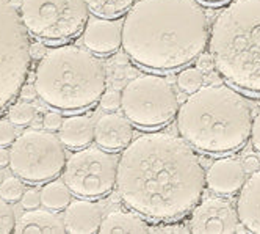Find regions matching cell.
<instances>
[{
    "instance_id": "1",
    "label": "cell",
    "mask_w": 260,
    "mask_h": 234,
    "mask_svg": "<svg viewBox=\"0 0 260 234\" xmlns=\"http://www.w3.org/2000/svg\"><path fill=\"white\" fill-rule=\"evenodd\" d=\"M116 189L124 206L143 217L179 220L202 198L206 170L182 137L147 131L121 151Z\"/></svg>"
},
{
    "instance_id": "2",
    "label": "cell",
    "mask_w": 260,
    "mask_h": 234,
    "mask_svg": "<svg viewBox=\"0 0 260 234\" xmlns=\"http://www.w3.org/2000/svg\"><path fill=\"white\" fill-rule=\"evenodd\" d=\"M125 55L154 73L196 62L209 46L210 22L198 0H137L121 24Z\"/></svg>"
},
{
    "instance_id": "3",
    "label": "cell",
    "mask_w": 260,
    "mask_h": 234,
    "mask_svg": "<svg viewBox=\"0 0 260 234\" xmlns=\"http://www.w3.org/2000/svg\"><path fill=\"white\" fill-rule=\"evenodd\" d=\"M176 116L180 137L204 154L238 151L251 135L252 109L229 83L202 85L182 102Z\"/></svg>"
},
{
    "instance_id": "4",
    "label": "cell",
    "mask_w": 260,
    "mask_h": 234,
    "mask_svg": "<svg viewBox=\"0 0 260 234\" xmlns=\"http://www.w3.org/2000/svg\"><path fill=\"white\" fill-rule=\"evenodd\" d=\"M38 98L58 112L91 109L107 90V68L86 49L57 44L38 60L33 76Z\"/></svg>"
},
{
    "instance_id": "5",
    "label": "cell",
    "mask_w": 260,
    "mask_h": 234,
    "mask_svg": "<svg viewBox=\"0 0 260 234\" xmlns=\"http://www.w3.org/2000/svg\"><path fill=\"white\" fill-rule=\"evenodd\" d=\"M209 50L229 85L260 96V0H232L210 25Z\"/></svg>"
},
{
    "instance_id": "6",
    "label": "cell",
    "mask_w": 260,
    "mask_h": 234,
    "mask_svg": "<svg viewBox=\"0 0 260 234\" xmlns=\"http://www.w3.org/2000/svg\"><path fill=\"white\" fill-rule=\"evenodd\" d=\"M121 110L137 128L157 131L174 120L179 99L168 79L146 73L130 79L121 90Z\"/></svg>"
},
{
    "instance_id": "7",
    "label": "cell",
    "mask_w": 260,
    "mask_h": 234,
    "mask_svg": "<svg viewBox=\"0 0 260 234\" xmlns=\"http://www.w3.org/2000/svg\"><path fill=\"white\" fill-rule=\"evenodd\" d=\"M30 35L10 0H0V113L19 98L31 66Z\"/></svg>"
},
{
    "instance_id": "8",
    "label": "cell",
    "mask_w": 260,
    "mask_h": 234,
    "mask_svg": "<svg viewBox=\"0 0 260 234\" xmlns=\"http://www.w3.org/2000/svg\"><path fill=\"white\" fill-rule=\"evenodd\" d=\"M85 0H21V21L33 38L61 44L76 38L88 22Z\"/></svg>"
},
{
    "instance_id": "9",
    "label": "cell",
    "mask_w": 260,
    "mask_h": 234,
    "mask_svg": "<svg viewBox=\"0 0 260 234\" xmlns=\"http://www.w3.org/2000/svg\"><path fill=\"white\" fill-rule=\"evenodd\" d=\"M66 148L58 135L43 129H27L17 135L10 148L13 174L30 184L57 178L66 164Z\"/></svg>"
},
{
    "instance_id": "10",
    "label": "cell",
    "mask_w": 260,
    "mask_h": 234,
    "mask_svg": "<svg viewBox=\"0 0 260 234\" xmlns=\"http://www.w3.org/2000/svg\"><path fill=\"white\" fill-rule=\"evenodd\" d=\"M116 171L118 160L110 151L86 147L76 150L66 159L61 174L72 195L99 200L116 187Z\"/></svg>"
},
{
    "instance_id": "11",
    "label": "cell",
    "mask_w": 260,
    "mask_h": 234,
    "mask_svg": "<svg viewBox=\"0 0 260 234\" xmlns=\"http://www.w3.org/2000/svg\"><path fill=\"white\" fill-rule=\"evenodd\" d=\"M190 232L194 234H231L237 232L240 220L235 206L222 196H209L191 209Z\"/></svg>"
},
{
    "instance_id": "12",
    "label": "cell",
    "mask_w": 260,
    "mask_h": 234,
    "mask_svg": "<svg viewBox=\"0 0 260 234\" xmlns=\"http://www.w3.org/2000/svg\"><path fill=\"white\" fill-rule=\"evenodd\" d=\"M82 44L86 50L98 57L111 55L121 44V24L116 19L92 16L82 30Z\"/></svg>"
},
{
    "instance_id": "13",
    "label": "cell",
    "mask_w": 260,
    "mask_h": 234,
    "mask_svg": "<svg viewBox=\"0 0 260 234\" xmlns=\"http://www.w3.org/2000/svg\"><path fill=\"white\" fill-rule=\"evenodd\" d=\"M245 181L246 170L243 167V162L231 156L218 157L206 171L207 187L219 196L235 195L243 187Z\"/></svg>"
},
{
    "instance_id": "14",
    "label": "cell",
    "mask_w": 260,
    "mask_h": 234,
    "mask_svg": "<svg viewBox=\"0 0 260 234\" xmlns=\"http://www.w3.org/2000/svg\"><path fill=\"white\" fill-rule=\"evenodd\" d=\"M134 140V124L124 115L107 112L94 123V141L105 151H122Z\"/></svg>"
},
{
    "instance_id": "15",
    "label": "cell",
    "mask_w": 260,
    "mask_h": 234,
    "mask_svg": "<svg viewBox=\"0 0 260 234\" xmlns=\"http://www.w3.org/2000/svg\"><path fill=\"white\" fill-rule=\"evenodd\" d=\"M104 217L102 208L89 198H79L69 203L64 209V228L71 234H92L99 232Z\"/></svg>"
},
{
    "instance_id": "16",
    "label": "cell",
    "mask_w": 260,
    "mask_h": 234,
    "mask_svg": "<svg viewBox=\"0 0 260 234\" xmlns=\"http://www.w3.org/2000/svg\"><path fill=\"white\" fill-rule=\"evenodd\" d=\"M237 215L240 225L248 232L260 234V168L252 171L237 198Z\"/></svg>"
},
{
    "instance_id": "17",
    "label": "cell",
    "mask_w": 260,
    "mask_h": 234,
    "mask_svg": "<svg viewBox=\"0 0 260 234\" xmlns=\"http://www.w3.org/2000/svg\"><path fill=\"white\" fill-rule=\"evenodd\" d=\"M58 138L68 150H82L94 140V123L86 115H71L63 120Z\"/></svg>"
},
{
    "instance_id": "18",
    "label": "cell",
    "mask_w": 260,
    "mask_h": 234,
    "mask_svg": "<svg viewBox=\"0 0 260 234\" xmlns=\"http://www.w3.org/2000/svg\"><path fill=\"white\" fill-rule=\"evenodd\" d=\"M19 234H64L66 228L63 220L49 209L27 211L19 222L16 223V231Z\"/></svg>"
},
{
    "instance_id": "19",
    "label": "cell",
    "mask_w": 260,
    "mask_h": 234,
    "mask_svg": "<svg viewBox=\"0 0 260 234\" xmlns=\"http://www.w3.org/2000/svg\"><path fill=\"white\" fill-rule=\"evenodd\" d=\"M101 234H121V232H151L146 217L134 211H111L102 217Z\"/></svg>"
},
{
    "instance_id": "20",
    "label": "cell",
    "mask_w": 260,
    "mask_h": 234,
    "mask_svg": "<svg viewBox=\"0 0 260 234\" xmlns=\"http://www.w3.org/2000/svg\"><path fill=\"white\" fill-rule=\"evenodd\" d=\"M72 201V192L64 184V181H58V179H50L41 189V204L52 211V212H60L64 211L69 203Z\"/></svg>"
},
{
    "instance_id": "21",
    "label": "cell",
    "mask_w": 260,
    "mask_h": 234,
    "mask_svg": "<svg viewBox=\"0 0 260 234\" xmlns=\"http://www.w3.org/2000/svg\"><path fill=\"white\" fill-rule=\"evenodd\" d=\"M137 0H85L88 11L92 16L105 19H118L135 5Z\"/></svg>"
},
{
    "instance_id": "22",
    "label": "cell",
    "mask_w": 260,
    "mask_h": 234,
    "mask_svg": "<svg viewBox=\"0 0 260 234\" xmlns=\"http://www.w3.org/2000/svg\"><path fill=\"white\" fill-rule=\"evenodd\" d=\"M206 82V74L198 66H185L177 74V86L183 93H193Z\"/></svg>"
},
{
    "instance_id": "23",
    "label": "cell",
    "mask_w": 260,
    "mask_h": 234,
    "mask_svg": "<svg viewBox=\"0 0 260 234\" xmlns=\"http://www.w3.org/2000/svg\"><path fill=\"white\" fill-rule=\"evenodd\" d=\"M36 118V109L31 102L27 101H19L14 102L8 109V120L14 126H28L35 121Z\"/></svg>"
},
{
    "instance_id": "24",
    "label": "cell",
    "mask_w": 260,
    "mask_h": 234,
    "mask_svg": "<svg viewBox=\"0 0 260 234\" xmlns=\"http://www.w3.org/2000/svg\"><path fill=\"white\" fill-rule=\"evenodd\" d=\"M24 181L19 176H7L4 178L2 184H0V196L8 203L21 201V196L24 193Z\"/></svg>"
},
{
    "instance_id": "25",
    "label": "cell",
    "mask_w": 260,
    "mask_h": 234,
    "mask_svg": "<svg viewBox=\"0 0 260 234\" xmlns=\"http://www.w3.org/2000/svg\"><path fill=\"white\" fill-rule=\"evenodd\" d=\"M16 215L11 203L0 196V234H11L16 231Z\"/></svg>"
},
{
    "instance_id": "26",
    "label": "cell",
    "mask_w": 260,
    "mask_h": 234,
    "mask_svg": "<svg viewBox=\"0 0 260 234\" xmlns=\"http://www.w3.org/2000/svg\"><path fill=\"white\" fill-rule=\"evenodd\" d=\"M99 102L105 112H116L121 109V93L116 90H105Z\"/></svg>"
},
{
    "instance_id": "27",
    "label": "cell",
    "mask_w": 260,
    "mask_h": 234,
    "mask_svg": "<svg viewBox=\"0 0 260 234\" xmlns=\"http://www.w3.org/2000/svg\"><path fill=\"white\" fill-rule=\"evenodd\" d=\"M16 137V126L10 120H0V147H11Z\"/></svg>"
},
{
    "instance_id": "28",
    "label": "cell",
    "mask_w": 260,
    "mask_h": 234,
    "mask_svg": "<svg viewBox=\"0 0 260 234\" xmlns=\"http://www.w3.org/2000/svg\"><path fill=\"white\" fill-rule=\"evenodd\" d=\"M21 204L25 211H31L40 208L41 204V190H36V189H27L24 190L22 196H21Z\"/></svg>"
},
{
    "instance_id": "29",
    "label": "cell",
    "mask_w": 260,
    "mask_h": 234,
    "mask_svg": "<svg viewBox=\"0 0 260 234\" xmlns=\"http://www.w3.org/2000/svg\"><path fill=\"white\" fill-rule=\"evenodd\" d=\"M151 232H176V234H183V232H190V228H187L185 223L176 222V220H166V223H160L157 225V228H152Z\"/></svg>"
},
{
    "instance_id": "30",
    "label": "cell",
    "mask_w": 260,
    "mask_h": 234,
    "mask_svg": "<svg viewBox=\"0 0 260 234\" xmlns=\"http://www.w3.org/2000/svg\"><path fill=\"white\" fill-rule=\"evenodd\" d=\"M63 120L64 118L61 116V113H58V110H50L43 116V126L50 132L52 131H58Z\"/></svg>"
},
{
    "instance_id": "31",
    "label": "cell",
    "mask_w": 260,
    "mask_h": 234,
    "mask_svg": "<svg viewBox=\"0 0 260 234\" xmlns=\"http://www.w3.org/2000/svg\"><path fill=\"white\" fill-rule=\"evenodd\" d=\"M251 141L252 148L260 154V109L257 110L255 116L252 118V126H251Z\"/></svg>"
},
{
    "instance_id": "32",
    "label": "cell",
    "mask_w": 260,
    "mask_h": 234,
    "mask_svg": "<svg viewBox=\"0 0 260 234\" xmlns=\"http://www.w3.org/2000/svg\"><path fill=\"white\" fill-rule=\"evenodd\" d=\"M196 62H198V68L202 71V73H207V71L215 68V63H213V58L210 55V52L209 53H206V52L201 53Z\"/></svg>"
},
{
    "instance_id": "33",
    "label": "cell",
    "mask_w": 260,
    "mask_h": 234,
    "mask_svg": "<svg viewBox=\"0 0 260 234\" xmlns=\"http://www.w3.org/2000/svg\"><path fill=\"white\" fill-rule=\"evenodd\" d=\"M243 167H245L246 173H252V171H255V170L260 168V159L257 156H252V154L251 156H246L243 159Z\"/></svg>"
},
{
    "instance_id": "34",
    "label": "cell",
    "mask_w": 260,
    "mask_h": 234,
    "mask_svg": "<svg viewBox=\"0 0 260 234\" xmlns=\"http://www.w3.org/2000/svg\"><path fill=\"white\" fill-rule=\"evenodd\" d=\"M30 52H31V58L33 60H41L44 57V53L47 52V47L43 44V41L31 43L30 44Z\"/></svg>"
},
{
    "instance_id": "35",
    "label": "cell",
    "mask_w": 260,
    "mask_h": 234,
    "mask_svg": "<svg viewBox=\"0 0 260 234\" xmlns=\"http://www.w3.org/2000/svg\"><path fill=\"white\" fill-rule=\"evenodd\" d=\"M19 98L22 99V101H27V102H30V101H33L35 98H38V95H36V90H35V86L31 85V86H22L21 88V93H19Z\"/></svg>"
},
{
    "instance_id": "36",
    "label": "cell",
    "mask_w": 260,
    "mask_h": 234,
    "mask_svg": "<svg viewBox=\"0 0 260 234\" xmlns=\"http://www.w3.org/2000/svg\"><path fill=\"white\" fill-rule=\"evenodd\" d=\"M10 165V150L0 147V168Z\"/></svg>"
},
{
    "instance_id": "37",
    "label": "cell",
    "mask_w": 260,
    "mask_h": 234,
    "mask_svg": "<svg viewBox=\"0 0 260 234\" xmlns=\"http://www.w3.org/2000/svg\"><path fill=\"white\" fill-rule=\"evenodd\" d=\"M198 2H201V4H206V5H212V7H215V5L229 4V2H232V0H198Z\"/></svg>"
},
{
    "instance_id": "38",
    "label": "cell",
    "mask_w": 260,
    "mask_h": 234,
    "mask_svg": "<svg viewBox=\"0 0 260 234\" xmlns=\"http://www.w3.org/2000/svg\"><path fill=\"white\" fill-rule=\"evenodd\" d=\"M4 178H5V174H4L2 168H0V184H2V181H4Z\"/></svg>"
}]
</instances>
